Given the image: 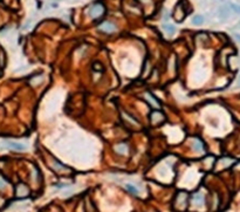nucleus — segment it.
<instances>
[{
	"label": "nucleus",
	"instance_id": "obj_16",
	"mask_svg": "<svg viewBox=\"0 0 240 212\" xmlns=\"http://www.w3.org/2000/svg\"><path fill=\"white\" fill-rule=\"evenodd\" d=\"M5 186H6V182H5V179H4V178H1V177H0V190H1V189H4Z\"/></svg>",
	"mask_w": 240,
	"mask_h": 212
},
{
	"label": "nucleus",
	"instance_id": "obj_14",
	"mask_svg": "<svg viewBox=\"0 0 240 212\" xmlns=\"http://www.w3.org/2000/svg\"><path fill=\"white\" fill-rule=\"evenodd\" d=\"M203 21H204V18H203L201 15H196V16L192 19V22H193L194 25H200V24H203Z\"/></svg>",
	"mask_w": 240,
	"mask_h": 212
},
{
	"label": "nucleus",
	"instance_id": "obj_3",
	"mask_svg": "<svg viewBox=\"0 0 240 212\" xmlns=\"http://www.w3.org/2000/svg\"><path fill=\"white\" fill-rule=\"evenodd\" d=\"M100 29L103 31V32H105V33H112V32L116 31V26H115L114 24L109 22V21H105V22H103V24L100 26Z\"/></svg>",
	"mask_w": 240,
	"mask_h": 212
},
{
	"label": "nucleus",
	"instance_id": "obj_5",
	"mask_svg": "<svg viewBox=\"0 0 240 212\" xmlns=\"http://www.w3.org/2000/svg\"><path fill=\"white\" fill-rule=\"evenodd\" d=\"M164 121V115L159 111H153L151 114V122L152 124H157V123H160Z\"/></svg>",
	"mask_w": 240,
	"mask_h": 212
},
{
	"label": "nucleus",
	"instance_id": "obj_12",
	"mask_svg": "<svg viewBox=\"0 0 240 212\" xmlns=\"http://www.w3.org/2000/svg\"><path fill=\"white\" fill-rule=\"evenodd\" d=\"M18 196H20V197H22V196H26L27 193H28V189L25 186V185H20L19 188H18Z\"/></svg>",
	"mask_w": 240,
	"mask_h": 212
},
{
	"label": "nucleus",
	"instance_id": "obj_8",
	"mask_svg": "<svg viewBox=\"0 0 240 212\" xmlns=\"http://www.w3.org/2000/svg\"><path fill=\"white\" fill-rule=\"evenodd\" d=\"M193 149H194L197 153H201V151L204 150V144H203V142H201L199 138H196V140L193 141Z\"/></svg>",
	"mask_w": 240,
	"mask_h": 212
},
{
	"label": "nucleus",
	"instance_id": "obj_2",
	"mask_svg": "<svg viewBox=\"0 0 240 212\" xmlns=\"http://www.w3.org/2000/svg\"><path fill=\"white\" fill-rule=\"evenodd\" d=\"M5 147L8 149H13V150H18V151H24L26 150V145L24 143L20 142H13V141H6L5 142Z\"/></svg>",
	"mask_w": 240,
	"mask_h": 212
},
{
	"label": "nucleus",
	"instance_id": "obj_18",
	"mask_svg": "<svg viewBox=\"0 0 240 212\" xmlns=\"http://www.w3.org/2000/svg\"><path fill=\"white\" fill-rule=\"evenodd\" d=\"M238 85L240 86V79H239V81H238Z\"/></svg>",
	"mask_w": 240,
	"mask_h": 212
},
{
	"label": "nucleus",
	"instance_id": "obj_11",
	"mask_svg": "<svg viewBox=\"0 0 240 212\" xmlns=\"http://www.w3.org/2000/svg\"><path fill=\"white\" fill-rule=\"evenodd\" d=\"M53 168L56 170V171H64V170H67V168L64 166V165H62V164H60L59 162H56V160H53Z\"/></svg>",
	"mask_w": 240,
	"mask_h": 212
},
{
	"label": "nucleus",
	"instance_id": "obj_15",
	"mask_svg": "<svg viewBox=\"0 0 240 212\" xmlns=\"http://www.w3.org/2000/svg\"><path fill=\"white\" fill-rule=\"evenodd\" d=\"M164 29L168 31L170 34H172V33L175 32V27H173L172 25H164Z\"/></svg>",
	"mask_w": 240,
	"mask_h": 212
},
{
	"label": "nucleus",
	"instance_id": "obj_9",
	"mask_svg": "<svg viewBox=\"0 0 240 212\" xmlns=\"http://www.w3.org/2000/svg\"><path fill=\"white\" fill-rule=\"evenodd\" d=\"M145 97H146V100H148V102H149L150 105H152L155 108H159V102H158L150 93H146V94H145Z\"/></svg>",
	"mask_w": 240,
	"mask_h": 212
},
{
	"label": "nucleus",
	"instance_id": "obj_1",
	"mask_svg": "<svg viewBox=\"0 0 240 212\" xmlns=\"http://www.w3.org/2000/svg\"><path fill=\"white\" fill-rule=\"evenodd\" d=\"M103 12H104L103 5H102V4H95L94 6H92V8H90V11H89V14H90L92 18L96 19V18L101 16V15L103 14Z\"/></svg>",
	"mask_w": 240,
	"mask_h": 212
},
{
	"label": "nucleus",
	"instance_id": "obj_17",
	"mask_svg": "<svg viewBox=\"0 0 240 212\" xmlns=\"http://www.w3.org/2000/svg\"><path fill=\"white\" fill-rule=\"evenodd\" d=\"M94 68H96L95 69L96 72H101V70H102V66H100L98 63H95V64H94Z\"/></svg>",
	"mask_w": 240,
	"mask_h": 212
},
{
	"label": "nucleus",
	"instance_id": "obj_13",
	"mask_svg": "<svg viewBox=\"0 0 240 212\" xmlns=\"http://www.w3.org/2000/svg\"><path fill=\"white\" fill-rule=\"evenodd\" d=\"M125 188H127V190H128L130 193H133V195H138V189H137L135 185H133V184H125Z\"/></svg>",
	"mask_w": 240,
	"mask_h": 212
},
{
	"label": "nucleus",
	"instance_id": "obj_6",
	"mask_svg": "<svg viewBox=\"0 0 240 212\" xmlns=\"http://www.w3.org/2000/svg\"><path fill=\"white\" fill-rule=\"evenodd\" d=\"M186 199H188V195L185 192H179L177 196V204L179 208L184 209L186 205Z\"/></svg>",
	"mask_w": 240,
	"mask_h": 212
},
{
	"label": "nucleus",
	"instance_id": "obj_7",
	"mask_svg": "<svg viewBox=\"0 0 240 212\" xmlns=\"http://www.w3.org/2000/svg\"><path fill=\"white\" fill-rule=\"evenodd\" d=\"M192 202H193V204L197 205V206H203V205H204V197H203V195H201L200 192L194 193V195L192 196Z\"/></svg>",
	"mask_w": 240,
	"mask_h": 212
},
{
	"label": "nucleus",
	"instance_id": "obj_10",
	"mask_svg": "<svg viewBox=\"0 0 240 212\" xmlns=\"http://www.w3.org/2000/svg\"><path fill=\"white\" fill-rule=\"evenodd\" d=\"M115 150H116L118 154L124 155V154L128 153V147H127V144H118V145L115 148Z\"/></svg>",
	"mask_w": 240,
	"mask_h": 212
},
{
	"label": "nucleus",
	"instance_id": "obj_4",
	"mask_svg": "<svg viewBox=\"0 0 240 212\" xmlns=\"http://www.w3.org/2000/svg\"><path fill=\"white\" fill-rule=\"evenodd\" d=\"M185 16V12H184V8L182 7V2L178 4V6L176 7V11H175V19L177 21H182Z\"/></svg>",
	"mask_w": 240,
	"mask_h": 212
}]
</instances>
